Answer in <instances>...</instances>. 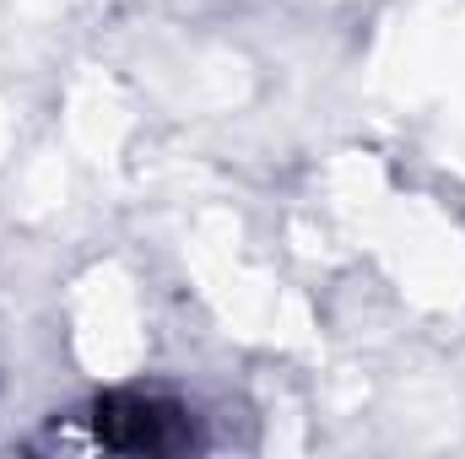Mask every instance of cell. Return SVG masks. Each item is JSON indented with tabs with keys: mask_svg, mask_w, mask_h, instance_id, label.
I'll use <instances>...</instances> for the list:
<instances>
[{
	"mask_svg": "<svg viewBox=\"0 0 465 459\" xmlns=\"http://www.w3.org/2000/svg\"><path fill=\"white\" fill-rule=\"evenodd\" d=\"M98 438L109 449H146V454H168L179 444H190V422L184 411L163 405V400H141V395H114L98 405Z\"/></svg>",
	"mask_w": 465,
	"mask_h": 459,
	"instance_id": "6da1fadb",
	"label": "cell"
}]
</instances>
